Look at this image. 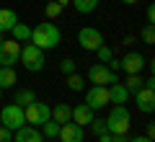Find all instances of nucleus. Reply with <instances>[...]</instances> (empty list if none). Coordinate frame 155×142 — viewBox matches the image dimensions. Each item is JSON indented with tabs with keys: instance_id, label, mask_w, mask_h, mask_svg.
Listing matches in <instances>:
<instances>
[{
	"instance_id": "1",
	"label": "nucleus",
	"mask_w": 155,
	"mask_h": 142,
	"mask_svg": "<svg viewBox=\"0 0 155 142\" xmlns=\"http://www.w3.org/2000/svg\"><path fill=\"white\" fill-rule=\"evenodd\" d=\"M28 41H31L34 47H39L41 52H47V49H57V44L62 41V34H60V28H57V23L41 21V23H36V26L31 28V39H28Z\"/></svg>"
},
{
	"instance_id": "2",
	"label": "nucleus",
	"mask_w": 155,
	"mask_h": 142,
	"mask_svg": "<svg viewBox=\"0 0 155 142\" xmlns=\"http://www.w3.org/2000/svg\"><path fill=\"white\" fill-rule=\"evenodd\" d=\"M129 127H132V116H129L127 106H114L106 116V132L111 134H127Z\"/></svg>"
},
{
	"instance_id": "3",
	"label": "nucleus",
	"mask_w": 155,
	"mask_h": 142,
	"mask_svg": "<svg viewBox=\"0 0 155 142\" xmlns=\"http://www.w3.org/2000/svg\"><path fill=\"white\" fill-rule=\"evenodd\" d=\"M18 62H21L28 72H41L47 60H44V52L39 49V47L26 44V47H21V57H18Z\"/></svg>"
},
{
	"instance_id": "4",
	"label": "nucleus",
	"mask_w": 155,
	"mask_h": 142,
	"mask_svg": "<svg viewBox=\"0 0 155 142\" xmlns=\"http://www.w3.org/2000/svg\"><path fill=\"white\" fill-rule=\"evenodd\" d=\"M0 124H3V127H8L11 132L21 129V127L26 124L23 109H21L18 104H8V106H3V109H0Z\"/></svg>"
},
{
	"instance_id": "5",
	"label": "nucleus",
	"mask_w": 155,
	"mask_h": 142,
	"mask_svg": "<svg viewBox=\"0 0 155 142\" xmlns=\"http://www.w3.org/2000/svg\"><path fill=\"white\" fill-rule=\"evenodd\" d=\"M49 109H52L49 104H41L39 98L34 101V104L23 106V116H26V124H31V127H41L47 119H49Z\"/></svg>"
},
{
	"instance_id": "6",
	"label": "nucleus",
	"mask_w": 155,
	"mask_h": 142,
	"mask_svg": "<svg viewBox=\"0 0 155 142\" xmlns=\"http://www.w3.org/2000/svg\"><path fill=\"white\" fill-rule=\"evenodd\" d=\"M85 80L93 83V85H111V83L119 80V75H116V72H111L109 67L104 65V62H96V65L88 67V75H85Z\"/></svg>"
},
{
	"instance_id": "7",
	"label": "nucleus",
	"mask_w": 155,
	"mask_h": 142,
	"mask_svg": "<svg viewBox=\"0 0 155 142\" xmlns=\"http://www.w3.org/2000/svg\"><path fill=\"white\" fill-rule=\"evenodd\" d=\"M78 44H80L85 52H96L101 44H104V34H101L96 26H83L80 31H78Z\"/></svg>"
},
{
	"instance_id": "8",
	"label": "nucleus",
	"mask_w": 155,
	"mask_h": 142,
	"mask_svg": "<svg viewBox=\"0 0 155 142\" xmlns=\"http://www.w3.org/2000/svg\"><path fill=\"white\" fill-rule=\"evenodd\" d=\"M21 57V41L16 39H3L0 41V65L3 67H13Z\"/></svg>"
},
{
	"instance_id": "9",
	"label": "nucleus",
	"mask_w": 155,
	"mask_h": 142,
	"mask_svg": "<svg viewBox=\"0 0 155 142\" xmlns=\"http://www.w3.org/2000/svg\"><path fill=\"white\" fill-rule=\"evenodd\" d=\"M85 104L91 106V109H106V106L111 104L109 101V85H93L85 91Z\"/></svg>"
},
{
	"instance_id": "10",
	"label": "nucleus",
	"mask_w": 155,
	"mask_h": 142,
	"mask_svg": "<svg viewBox=\"0 0 155 142\" xmlns=\"http://www.w3.org/2000/svg\"><path fill=\"white\" fill-rule=\"evenodd\" d=\"M134 96V106L140 109V114H153L155 111V91L153 88H140L137 93H132Z\"/></svg>"
},
{
	"instance_id": "11",
	"label": "nucleus",
	"mask_w": 155,
	"mask_h": 142,
	"mask_svg": "<svg viewBox=\"0 0 155 142\" xmlns=\"http://www.w3.org/2000/svg\"><path fill=\"white\" fill-rule=\"evenodd\" d=\"M145 62H147V60H145L140 52H127V54L119 60V70H124L127 75H137V72H142Z\"/></svg>"
},
{
	"instance_id": "12",
	"label": "nucleus",
	"mask_w": 155,
	"mask_h": 142,
	"mask_svg": "<svg viewBox=\"0 0 155 142\" xmlns=\"http://www.w3.org/2000/svg\"><path fill=\"white\" fill-rule=\"evenodd\" d=\"M60 142H83L85 140V132L83 127H78L75 121H65V124H60Z\"/></svg>"
},
{
	"instance_id": "13",
	"label": "nucleus",
	"mask_w": 155,
	"mask_h": 142,
	"mask_svg": "<svg viewBox=\"0 0 155 142\" xmlns=\"http://www.w3.org/2000/svg\"><path fill=\"white\" fill-rule=\"evenodd\" d=\"M93 116H96V111L91 109L88 104H78L75 109H72V114H70V121H75L78 127H85V124L93 121Z\"/></svg>"
},
{
	"instance_id": "14",
	"label": "nucleus",
	"mask_w": 155,
	"mask_h": 142,
	"mask_svg": "<svg viewBox=\"0 0 155 142\" xmlns=\"http://www.w3.org/2000/svg\"><path fill=\"white\" fill-rule=\"evenodd\" d=\"M109 101L114 106H124L129 101V91L124 88V83L116 80V83H111V85H109Z\"/></svg>"
},
{
	"instance_id": "15",
	"label": "nucleus",
	"mask_w": 155,
	"mask_h": 142,
	"mask_svg": "<svg viewBox=\"0 0 155 142\" xmlns=\"http://www.w3.org/2000/svg\"><path fill=\"white\" fill-rule=\"evenodd\" d=\"M16 142H44L39 127H31V124H23L21 129H16Z\"/></svg>"
},
{
	"instance_id": "16",
	"label": "nucleus",
	"mask_w": 155,
	"mask_h": 142,
	"mask_svg": "<svg viewBox=\"0 0 155 142\" xmlns=\"http://www.w3.org/2000/svg\"><path fill=\"white\" fill-rule=\"evenodd\" d=\"M16 23H18V13L13 8H0V34L11 31Z\"/></svg>"
},
{
	"instance_id": "17",
	"label": "nucleus",
	"mask_w": 155,
	"mask_h": 142,
	"mask_svg": "<svg viewBox=\"0 0 155 142\" xmlns=\"http://www.w3.org/2000/svg\"><path fill=\"white\" fill-rule=\"evenodd\" d=\"M70 114H72V109H70L67 104H57V106H52V109H49V119L57 121V124L70 121Z\"/></svg>"
},
{
	"instance_id": "18",
	"label": "nucleus",
	"mask_w": 155,
	"mask_h": 142,
	"mask_svg": "<svg viewBox=\"0 0 155 142\" xmlns=\"http://www.w3.org/2000/svg\"><path fill=\"white\" fill-rule=\"evenodd\" d=\"M18 83V75L13 67H0V88L3 91H8V88H13Z\"/></svg>"
},
{
	"instance_id": "19",
	"label": "nucleus",
	"mask_w": 155,
	"mask_h": 142,
	"mask_svg": "<svg viewBox=\"0 0 155 142\" xmlns=\"http://www.w3.org/2000/svg\"><path fill=\"white\" fill-rule=\"evenodd\" d=\"M36 101V93L31 91V88H18L16 91V98H13V104H18L23 109V106H28V104H34Z\"/></svg>"
},
{
	"instance_id": "20",
	"label": "nucleus",
	"mask_w": 155,
	"mask_h": 142,
	"mask_svg": "<svg viewBox=\"0 0 155 142\" xmlns=\"http://www.w3.org/2000/svg\"><path fill=\"white\" fill-rule=\"evenodd\" d=\"M39 129H41V137H44V140H57V134H60V124L52 121V119H47Z\"/></svg>"
},
{
	"instance_id": "21",
	"label": "nucleus",
	"mask_w": 155,
	"mask_h": 142,
	"mask_svg": "<svg viewBox=\"0 0 155 142\" xmlns=\"http://www.w3.org/2000/svg\"><path fill=\"white\" fill-rule=\"evenodd\" d=\"M72 5H75L78 13H83V16H88V13H93L96 8H98V0H70Z\"/></svg>"
},
{
	"instance_id": "22",
	"label": "nucleus",
	"mask_w": 155,
	"mask_h": 142,
	"mask_svg": "<svg viewBox=\"0 0 155 142\" xmlns=\"http://www.w3.org/2000/svg\"><path fill=\"white\" fill-rule=\"evenodd\" d=\"M85 78L83 75H78V72H72V75H67V88H70L72 93H80V91H85Z\"/></svg>"
},
{
	"instance_id": "23",
	"label": "nucleus",
	"mask_w": 155,
	"mask_h": 142,
	"mask_svg": "<svg viewBox=\"0 0 155 142\" xmlns=\"http://www.w3.org/2000/svg\"><path fill=\"white\" fill-rule=\"evenodd\" d=\"M11 31H13V39H16V41H28V39H31V28H28L26 23H21V21H18Z\"/></svg>"
},
{
	"instance_id": "24",
	"label": "nucleus",
	"mask_w": 155,
	"mask_h": 142,
	"mask_svg": "<svg viewBox=\"0 0 155 142\" xmlns=\"http://www.w3.org/2000/svg\"><path fill=\"white\" fill-rule=\"evenodd\" d=\"M142 78H140V72H137V75H127V80H124V88H127V91H129V96H132V93H137L140 91V88H142Z\"/></svg>"
},
{
	"instance_id": "25",
	"label": "nucleus",
	"mask_w": 155,
	"mask_h": 142,
	"mask_svg": "<svg viewBox=\"0 0 155 142\" xmlns=\"http://www.w3.org/2000/svg\"><path fill=\"white\" fill-rule=\"evenodd\" d=\"M44 13H47V18L52 21V18H57V16L62 13V5L57 3V0H49V3H47V8H44Z\"/></svg>"
},
{
	"instance_id": "26",
	"label": "nucleus",
	"mask_w": 155,
	"mask_h": 142,
	"mask_svg": "<svg viewBox=\"0 0 155 142\" xmlns=\"http://www.w3.org/2000/svg\"><path fill=\"white\" fill-rule=\"evenodd\" d=\"M140 36H142V41L147 44V47H153V44H155V28H153V23H145V28H142Z\"/></svg>"
},
{
	"instance_id": "27",
	"label": "nucleus",
	"mask_w": 155,
	"mask_h": 142,
	"mask_svg": "<svg viewBox=\"0 0 155 142\" xmlns=\"http://www.w3.org/2000/svg\"><path fill=\"white\" fill-rule=\"evenodd\" d=\"M60 70L65 72V75H72V72H78V62L70 60V57H65V60L60 62Z\"/></svg>"
},
{
	"instance_id": "28",
	"label": "nucleus",
	"mask_w": 155,
	"mask_h": 142,
	"mask_svg": "<svg viewBox=\"0 0 155 142\" xmlns=\"http://www.w3.org/2000/svg\"><path fill=\"white\" fill-rule=\"evenodd\" d=\"M91 132H93L96 137L104 134V132H106V119H96V116H93V121H91Z\"/></svg>"
},
{
	"instance_id": "29",
	"label": "nucleus",
	"mask_w": 155,
	"mask_h": 142,
	"mask_svg": "<svg viewBox=\"0 0 155 142\" xmlns=\"http://www.w3.org/2000/svg\"><path fill=\"white\" fill-rule=\"evenodd\" d=\"M96 52H98V62H104V65H106V62L111 60V57H114V52H111L109 47H106V44H101V47H98Z\"/></svg>"
},
{
	"instance_id": "30",
	"label": "nucleus",
	"mask_w": 155,
	"mask_h": 142,
	"mask_svg": "<svg viewBox=\"0 0 155 142\" xmlns=\"http://www.w3.org/2000/svg\"><path fill=\"white\" fill-rule=\"evenodd\" d=\"M0 142H13V132L0 124Z\"/></svg>"
},
{
	"instance_id": "31",
	"label": "nucleus",
	"mask_w": 155,
	"mask_h": 142,
	"mask_svg": "<svg viewBox=\"0 0 155 142\" xmlns=\"http://www.w3.org/2000/svg\"><path fill=\"white\" fill-rule=\"evenodd\" d=\"M145 18H147V23L155 21V5L153 3H147V11H145Z\"/></svg>"
},
{
	"instance_id": "32",
	"label": "nucleus",
	"mask_w": 155,
	"mask_h": 142,
	"mask_svg": "<svg viewBox=\"0 0 155 142\" xmlns=\"http://www.w3.org/2000/svg\"><path fill=\"white\" fill-rule=\"evenodd\" d=\"M111 142H129L127 134H111Z\"/></svg>"
},
{
	"instance_id": "33",
	"label": "nucleus",
	"mask_w": 155,
	"mask_h": 142,
	"mask_svg": "<svg viewBox=\"0 0 155 142\" xmlns=\"http://www.w3.org/2000/svg\"><path fill=\"white\" fill-rule=\"evenodd\" d=\"M145 137H150V140H153V137H155V124H153V121H150V124H147V132H145Z\"/></svg>"
},
{
	"instance_id": "34",
	"label": "nucleus",
	"mask_w": 155,
	"mask_h": 142,
	"mask_svg": "<svg viewBox=\"0 0 155 142\" xmlns=\"http://www.w3.org/2000/svg\"><path fill=\"white\" fill-rule=\"evenodd\" d=\"M98 142H111V132H104V134H98Z\"/></svg>"
},
{
	"instance_id": "35",
	"label": "nucleus",
	"mask_w": 155,
	"mask_h": 142,
	"mask_svg": "<svg viewBox=\"0 0 155 142\" xmlns=\"http://www.w3.org/2000/svg\"><path fill=\"white\" fill-rule=\"evenodd\" d=\"M129 142H153V140H150V137H140V134H137V137H132Z\"/></svg>"
},
{
	"instance_id": "36",
	"label": "nucleus",
	"mask_w": 155,
	"mask_h": 142,
	"mask_svg": "<svg viewBox=\"0 0 155 142\" xmlns=\"http://www.w3.org/2000/svg\"><path fill=\"white\" fill-rule=\"evenodd\" d=\"M124 5H134V3H140V0H122Z\"/></svg>"
},
{
	"instance_id": "37",
	"label": "nucleus",
	"mask_w": 155,
	"mask_h": 142,
	"mask_svg": "<svg viewBox=\"0 0 155 142\" xmlns=\"http://www.w3.org/2000/svg\"><path fill=\"white\" fill-rule=\"evenodd\" d=\"M57 3H60V5H62V8H65V3H70V0H57Z\"/></svg>"
},
{
	"instance_id": "38",
	"label": "nucleus",
	"mask_w": 155,
	"mask_h": 142,
	"mask_svg": "<svg viewBox=\"0 0 155 142\" xmlns=\"http://www.w3.org/2000/svg\"><path fill=\"white\" fill-rule=\"evenodd\" d=\"M0 98H3V88H0Z\"/></svg>"
},
{
	"instance_id": "39",
	"label": "nucleus",
	"mask_w": 155,
	"mask_h": 142,
	"mask_svg": "<svg viewBox=\"0 0 155 142\" xmlns=\"http://www.w3.org/2000/svg\"><path fill=\"white\" fill-rule=\"evenodd\" d=\"M0 41H3V34H0Z\"/></svg>"
},
{
	"instance_id": "40",
	"label": "nucleus",
	"mask_w": 155,
	"mask_h": 142,
	"mask_svg": "<svg viewBox=\"0 0 155 142\" xmlns=\"http://www.w3.org/2000/svg\"><path fill=\"white\" fill-rule=\"evenodd\" d=\"M0 67H3V65H0Z\"/></svg>"
}]
</instances>
